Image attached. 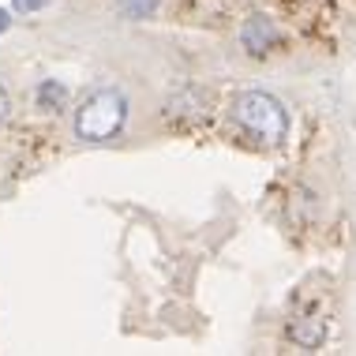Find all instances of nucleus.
<instances>
[{
  "instance_id": "f03ea898",
  "label": "nucleus",
  "mask_w": 356,
  "mask_h": 356,
  "mask_svg": "<svg viewBox=\"0 0 356 356\" xmlns=\"http://www.w3.org/2000/svg\"><path fill=\"white\" fill-rule=\"evenodd\" d=\"M233 120L244 128V136H252L263 147H277L289 136V113L285 105L266 90H244L233 102Z\"/></svg>"
},
{
  "instance_id": "7ed1b4c3",
  "label": "nucleus",
  "mask_w": 356,
  "mask_h": 356,
  "mask_svg": "<svg viewBox=\"0 0 356 356\" xmlns=\"http://www.w3.org/2000/svg\"><path fill=\"white\" fill-rule=\"evenodd\" d=\"M240 42H244V49L252 53V56H266V53L274 49V42H277V26H274V19L252 15L244 26H240Z\"/></svg>"
},
{
  "instance_id": "39448f33",
  "label": "nucleus",
  "mask_w": 356,
  "mask_h": 356,
  "mask_svg": "<svg viewBox=\"0 0 356 356\" xmlns=\"http://www.w3.org/2000/svg\"><path fill=\"white\" fill-rule=\"evenodd\" d=\"M34 102H38V109L56 113V109H64V102H68V86L56 83V79H45V83H38Z\"/></svg>"
},
{
  "instance_id": "1a4fd4ad",
  "label": "nucleus",
  "mask_w": 356,
  "mask_h": 356,
  "mask_svg": "<svg viewBox=\"0 0 356 356\" xmlns=\"http://www.w3.org/2000/svg\"><path fill=\"white\" fill-rule=\"evenodd\" d=\"M8 26H12V12H8V8H0V34H4Z\"/></svg>"
},
{
  "instance_id": "6e6552de",
  "label": "nucleus",
  "mask_w": 356,
  "mask_h": 356,
  "mask_svg": "<svg viewBox=\"0 0 356 356\" xmlns=\"http://www.w3.org/2000/svg\"><path fill=\"white\" fill-rule=\"evenodd\" d=\"M8 109H12V105H8V90H4V86H0V124L8 120Z\"/></svg>"
},
{
  "instance_id": "423d86ee",
  "label": "nucleus",
  "mask_w": 356,
  "mask_h": 356,
  "mask_svg": "<svg viewBox=\"0 0 356 356\" xmlns=\"http://www.w3.org/2000/svg\"><path fill=\"white\" fill-rule=\"evenodd\" d=\"M158 4L161 0H117V8L128 19H150L154 12H158Z\"/></svg>"
},
{
  "instance_id": "20e7f679",
  "label": "nucleus",
  "mask_w": 356,
  "mask_h": 356,
  "mask_svg": "<svg viewBox=\"0 0 356 356\" xmlns=\"http://www.w3.org/2000/svg\"><path fill=\"white\" fill-rule=\"evenodd\" d=\"M285 338L296 345V349H319L326 341V323L315 319V315H296L285 326Z\"/></svg>"
},
{
  "instance_id": "f257e3e1",
  "label": "nucleus",
  "mask_w": 356,
  "mask_h": 356,
  "mask_svg": "<svg viewBox=\"0 0 356 356\" xmlns=\"http://www.w3.org/2000/svg\"><path fill=\"white\" fill-rule=\"evenodd\" d=\"M128 124V98L117 86H98L75 109V139L83 143H109Z\"/></svg>"
},
{
  "instance_id": "0eeeda50",
  "label": "nucleus",
  "mask_w": 356,
  "mask_h": 356,
  "mask_svg": "<svg viewBox=\"0 0 356 356\" xmlns=\"http://www.w3.org/2000/svg\"><path fill=\"white\" fill-rule=\"evenodd\" d=\"M49 4V0H12V8L19 15H31V12H42V8Z\"/></svg>"
}]
</instances>
